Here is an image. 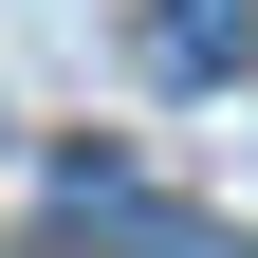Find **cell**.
<instances>
[{
	"label": "cell",
	"mask_w": 258,
	"mask_h": 258,
	"mask_svg": "<svg viewBox=\"0 0 258 258\" xmlns=\"http://www.w3.org/2000/svg\"><path fill=\"white\" fill-rule=\"evenodd\" d=\"M148 37H166V74H221V55H240V0H166Z\"/></svg>",
	"instance_id": "6da1fadb"
},
{
	"label": "cell",
	"mask_w": 258,
	"mask_h": 258,
	"mask_svg": "<svg viewBox=\"0 0 258 258\" xmlns=\"http://www.w3.org/2000/svg\"><path fill=\"white\" fill-rule=\"evenodd\" d=\"M148 258H240V240H203V221H148Z\"/></svg>",
	"instance_id": "7a4b0ae2"
}]
</instances>
